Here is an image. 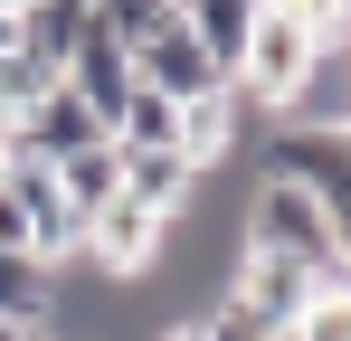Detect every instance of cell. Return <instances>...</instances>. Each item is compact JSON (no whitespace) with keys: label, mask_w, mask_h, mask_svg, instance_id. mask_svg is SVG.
I'll return each instance as SVG.
<instances>
[{"label":"cell","mask_w":351,"mask_h":341,"mask_svg":"<svg viewBox=\"0 0 351 341\" xmlns=\"http://www.w3.org/2000/svg\"><path fill=\"white\" fill-rule=\"evenodd\" d=\"M86 142H105V123L76 105L66 86H48L38 105L10 114V142H0V152H10V162H66V152H86Z\"/></svg>","instance_id":"obj_3"},{"label":"cell","mask_w":351,"mask_h":341,"mask_svg":"<svg viewBox=\"0 0 351 341\" xmlns=\"http://www.w3.org/2000/svg\"><path fill=\"white\" fill-rule=\"evenodd\" d=\"M123 190H133L143 209L180 218V209H190V190H199V170L180 162V152H123Z\"/></svg>","instance_id":"obj_9"},{"label":"cell","mask_w":351,"mask_h":341,"mask_svg":"<svg viewBox=\"0 0 351 341\" xmlns=\"http://www.w3.org/2000/svg\"><path fill=\"white\" fill-rule=\"evenodd\" d=\"M342 275H351V266H342ZM342 275H332V284L285 323V341H351V294H342Z\"/></svg>","instance_id":"obj_11"},{"label":"cell","mask_w":351,"mask_h":341,"mask_svg":"<svg viewBox=\"0 0 351 341\" xmlns=\"http://www.w3.org/2000/svg\"><path fill=\"white\" fill-rule=\"evenodd\" d=\"M0 323H10V332H48V323H58V266L0 247Z\"/></svg>","instance_id":"obj_6"},{"label":"cell","mask_w":351,"mask_h":341,"mask_svg":"<svg viewBox=\"0 0 351 341\" xmlns=\"http://www.w3.org/2000/svg\"><path fill=\"white\" fill-rule=\"evenodd\" d=\"M237 123H247L237 86H209V95H190V105H180V162H190V170H219V162L237 152Z\"/></svg>","instance_id":"obj_5"},{"label":"cell","mask_w":351,"mask_h":341,"mask_svg":"<svg viewBox=\"0 0 351 341\" xmlns=\"http://www.w3.org/2000/svg\"><path fill=\"white\" fill-rule=\"evenodd\" d=\"M0 180H10V152H0Z\"/></svg>","instance_id":"obj_17"},{"label":"cell","mask_w":351,"mask_h":341,"mask_svg":"<svg viewBox=\"0 0 351 341\" xmlns=\"http://www.w3.org/2000/svg\"><path fill=\"white\" fill-rule=\"evenodd\" d=\"M133 86H152V95H171V105H190V95H209L219 86V66H209V48L190 38V19H152L143 38H133Z\"/></svg>","instance_id":"obj_2"},{"label":"cell","mask_w":351,"mask_h":341,"mask_svg":"<svg viewBox=\"0 0 351 341\" xmlns=\"http://www.w3.org/2000/svg\"><path fill=\"white\" fill-rule=\"evenodd\" d=\"M10 10H19V0H0V19H10Z\"/></svg>","instance_id":"obj_16"},{"label":"cell","mask_w":351,"mask_h":341,"mask_svg":"<svg viewBox=\"0 0 351 341\" xmlns=\"http://www.w3.org/2000/svg\"><path fill=\"white\" fill-rule=\"evenodd\" d=\"M323 284H332V275H304V266H285V256H247V247H237V266H228V303H247L266 332H285V323L323 294Z\"/></svg>","instance_id":"obj_4"},{"label":"cell","mask_w":351,"mask_h":341,"mask_svg":"<svg viewBox=\"0 0 351 341\" xmlns=\"http://www.w3.org/2000/svg\"><path fill=\"white\" fill-rule=\"evenodd\" d=\"M95 19H105V29H114L123 48H133V38H143L152 19H171V0H95Z\"/></svg>","instance_id":"obj_12"},{"label":"cell","mask_w":351,"mask_h":341,"mask_svg":"<svg viewBox=\"0 0 351 341\" xmlns=\"http://www.w3.org/2000/svg\"><path fill=\"white\" fill-rule=\"evenodd\" d=\"M152 341H209V332H199V323H162Z\"/></svg>","instance_id":"obj_13"},{"label":"cell","mask_w":351,"mask_h":341,"mask_svg":"<svg viewBox=\"0 0 351 341\" xmlns=\"http://www.w3.org/2000/svg\"><path fill=\"white\" fill-rule=\"evenodd\" d=\"M0 341H29V332H10V323H0Z\"/></svg>","instance_id":"obj_14"},{"label":"cell","mask_w":351,"mask_h":341,"mask_svg":"<svg viewBox=\"0 0 351 341\" xmlns=\"http://www.w3.org/2000/svg\"><path fill=\"white\" fill-rule=\"evenodd\" d=\"M114 152H180V105L152 95V86H133L123 114H114Z\"/></svg>","instance_id":"obj_10"},{"label":"cell","mask_w":351,"mask_h":341,"mask_svg":"<svg viewBox=\"0 0 351 341\" xmlns=\"http://www.w3.org/2000/svg\"><path fill=\"white\" fill-rule=\"evenodd\" d=\"M29 341H66V332H29Z\"/></svg>","instance_id":"obj_15"},{"label":"cell","mask_w":351,"mask_h":341,"mask_svg":"<svg viewBox=\"0 0 351 341\" xmlns=\"http://www.w3.org/2000/svg\"><path fill=\"white\" fill-rule=\"evenodd\" d=\"M342 294H351V275H342Z\"/></svg>","instance_id":"obj_19"},{"label":"cell","mask_w":351,"mask_h":341,"mask_svg":"<svg viewBox=\"0 0 351 341\" xmlns=\"http://www.w3.org/2000/svg\"><path fill=\"white\" fill-rule=\"evenodd\" d=\"M237 247L247 256H285L304 275H342V247H332L323 199L304 180H285V170H256V190L237 199Z\"/></svg>","instance_id":"obj_1"},{"label":"cell","mask_w":351,"mask_h":341,"mask_svg":"<svg viewBox=\"0 0 351 341\" xmlns=\"http://www.w3.org/2000/svg\"><path fill=\"white\" fill-rule=\"evenodd\" d=\"M266 341H285V332H266Z\"/></svg>","instance_id":"obj_18"},{"label":"cell","mask_w":351,"mask_h":341,"mask_svg":"<svg viewBox=\"0 0 351 341\" xmlns=\"http://www.w3.org/2000/svg\"><path fill=\"white\" fill-rule=\"evenodd\" d=\"M48 170H58V199L76 209V227L123 190V152H114V142H86V152H66V162H48Z\"/></svg>","instance_id":"obj_8"},{"label":"cell","mask_w":351,"mask_h":341,"mask_svg":"<svg viewBox=\"0 0 351 341\" xmlns=\"http://www.w3.org/2000/svg\"><path fill=\"white\" fill-rule=\"evenodd\" d=\"M180 19H190V38L209 48V66H219V86L237 76V57H247V29H256V0H171Z\"/></svg>","instance_id":"obj_7"}]
</instances>
